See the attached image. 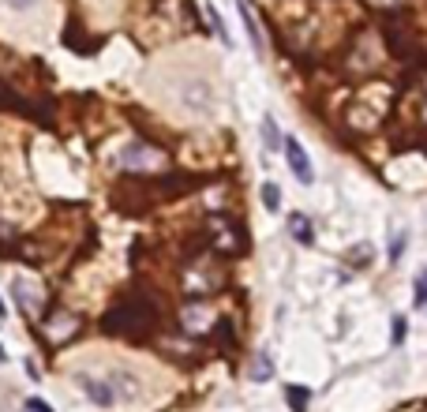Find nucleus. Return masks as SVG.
I'll list each match as a JSON object with an SVG mask.
<instances>
[{
	"label": "nucleus",
	"mask_w": 427,
	"mask_h": 412,
	"mask_svg": "<svg viewBox=\"0 0 427 412\" xmlns=\"http://www.w3.org/2000/svg\"><path fill=\"white\" fill-rule=\"evenodd\" d=\"M285 150V161H289V169H292V177H297L300 184H315V169H311V158H308V150H304L297 139H285L281 143Z\"/></svg>",
	"instance_id": "f257e3e1"
},
{
	"label": "nucleus",
	"mask_w": 427,
	"mask_h": 412,
	"mask_svg": "<svg viewBox=\"0 0 427 412\" xmlns=\"http://www.w3.org/2000/svg\"><path fill=\"white\" fill-rule=\"evenodd\" d=\"M289 233H292V240L304 244V247L315 244V225H311L308 214H289Z\"/></svg>",
	"instance_id": "f03ea898"
},
{
	"label": "nucleus",
	"mask_w": 427,
	"mask_h": 412,
	"mask_svg": "<svg viewBox=\"0 0 427 412\" xmlns=\"http://www.w3.org/2000/svg\"><path fill=\"white\" fill-rule=\"evenodd\" d=\"M124 169H139V165H150L154 161V150H147L142 143H131V146H124V154L116 158Z\"/></svg>",
	"instance_id": "7ed1b4c3"
},
{
	"label": "nucleus",
	"mask_w": 427,
	"mask_h": 412,
	"mask_svg": "<svg viewBox=\"0 0 427 412\" xmlns=\"http://www.w3.org/2000/svg\"><path fill=\"white\" fill-rule=\"evenodd\" d=\"M83 386H86V394H90L94 405H113V386H105V383H97V378H83Z\"/></svg>",
	"instance_id": "20e7f679"
},
{
	"label": "nucleus",
	"mask_w": 427,
	"mask_h": 412,
	"mask_svg": "<svg viewBox=\"0 0 427 412\" xmlns=\"http://www.w3.org/2000/svg\"><path fill=\"white\" fill-rule=\"evenodd\" d=\"M285 401H289V408H292V412H308L311 390H308V386H289V390H285Z\"/></svg>",
	"instance_id": "39448f33"
},
{
	"label": "nucleus",
	"mask_w": 427,
	"mask_h": 412,
	"mask_svg": "<svg viewBox=\"0 0 427 412\" xmlns=\"http://www.w3.org/2000/svg\"><path fill=\"white\" fill-rule=\"evenodd\" d=\"M262 206H266L270 214H278V210H281V191H278V184H273V180L262 184Z\"/></svg>",
	"instance_id": "423d86ee"
},
{
	"label": "nucleus",
	"mask_w": 427,
	"mask_h": 412,
	"mask_svg": "<svg viewBox=\"0 0 427 412\" xmlns=\"http://www.w3.org/2000/svg\"><path fill=\"white\" fill-rule=\"evenodd\" d=\"M270 375H273L270 356H266V352H259V356H255V367H251V378H255V383H266Z\"/></svg>",
	"instance_id": "0eeeda50"
},
{
	"label": "nucleus",
	"mask_w": 427,
	"mask_h": 412,
	"mask_svg": "<svg viewBox=\"0 0 427 412\" xmlns=\"http://www.w3.org/2000/svg\"><path fill=\"white\" fill-rule=\"evenodd\" d=\"M262 139H266V146H270V150H281L285 139L278 135V124H273V116H266V121H262Z\"/></svg>",
	"instance_id": "6e6552de"
},
{
	"label": "nucleus",
	"mask_w": 427,
	"mask_h": 412,
	"mask_svg": "<svg viewBox=\"0 0 427 412\" xmlns=\"http://www.w3.org/2000/svg\"><path fill=\"white\" fill-rule=\"evenodd\" d=\"M240 15H244V27H248V34H251V46H255L262 53V34H259V27H255V19H251V12L244 4H240Z\"/></svg>",
	"instance_id": "1a4fd4ad"
},
{
	"label": "nucleus",
	"mask_w": 427,
	"mask_h": 412,
	"mask_svg": "<svg viewBox=\"0 0 427 412\" xmlns=\"http://www.w3.org/2000/svg\"><path fill=\"white\" fill-rule=\"evenodd\" d=\"M390 330H393V334H390V341H393V345H401V341H405V334H409V322H405V315H393Z\"/></svg>",
	"instance_id": "9d476101"
},
{
	"label": "nucleus",
	"mask_w": 427,
	"mask_h": 412,
	"mask_svg": "<svg viewBox=\"0 0 427 412\" xmlns=\"http://www.w3.org/2000/svg\"><path fill=\"white\" fill-rule=\"evenodd\" d=\"M416 308H427V270H420L416 277Z\"/></svg>",
	"instance_id": "9b49d317"
},
{
	"label": "nucleus",
	"mask_w": 427,
	"mask_h": 412,
	"mask_svg": "<svg viewBox=\"0 0 427 412\" xmlns=\"http://www.w3.org/2000/svg\"><path fill=\"white\" fill-rule=\"evenodd\" d=\"M206 15H210V23H214V30H217V38H222V41H225V46H229V34H225V23H222V15H217V12H214V4H206Z\"/></svg>",
	"instance_id": "f8f14e48"
},
{
	"label": "nucleus",
	"mask_w": 427,
	"mask_h": 412,
	"mask_svg": "<svg viewBox=\"0 0 427 412\" xmlns=\"http://www.w3.org/2000/svg\"><path fill=\"white\" fill-rule=\"evenodd\" d=\"M8 8H12V12H34V8L41 4V0H4Z\"/></svg>",
	"instance_id": "ddd939ff"
},
{
	"label": "nucleus",
	"mask_w": 427,
	"mask_h": 412,
	"mask_svg": "<svg viewBox=\"0 0 427 412\" xmlns=\"http://www.w3.org/2000/svg\"><path fill=\"white\" fill-rule=\"evenodd\" d=\"M401 255H405V233L393 236V244H390V263H398Z\"/></svg>",
	"instance_id": "4468645a"
},
{
	"label": "nucleus",
	"mask_w": 427,
	"mask_h": 412,
	"mask_svg": "<svg viewBox=\"0 0 427 412\" xmlns=\"http://www.w3.org/2000/svg\"><path fill=\"white\" fill-rule=\"evenodd\" d=\"M30 408H34V412H53L49 405H41V401H30Z\"/></svg>",
	"instance_id": "2eb2a0df"
},
{
	"label": "nucleus",
	"mask_w": 427,
	"mask_h": 412,
	"mask_svg": "<svg viewBox=\"0 0 427 412\" xmlns=\"http://www.w3.org/2000/svg\"><path fill=\"white\" fill-rule=\"evenodd\" d=\"M420 116H423V124H427V102H423V113H420Z\"/></svg>",
	"instance_id": "dca6fc26"
},
{
	"label": "nucleus",
	"mask_w": 427,
	"mask_h": 412,
	"mask_svg": "<svg viewBox=\"0 0 427 412\" xmlns=\"http://www.w3.org/2000/svg\"><path fill=\"white\" fill-rule=\"evenodd\" d=\"M0 360H4V349H0Z\"/></svg>",
	"instance_id": "f3484780"
}]
</instances>
